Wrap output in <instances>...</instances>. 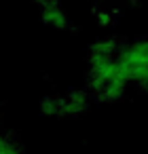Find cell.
I'll use <instances>...</instances> for the list:
<instances>
[{"instance_id":"obj_1","label":"cell","mask_w":148,"mask_h":154,"mask_svg":"<svg viewBox=\"0 0 148 154\" xmlns=\"http://www.w3.org/2000/svg\"><path fill=\"white\" fill-rule=\"evenodd\" d=\"M40 17L43 23L53 28V30H66L68 28V15L59 7L57 0H47L45 5H40Z\"/></svg>"}]
</instances>
